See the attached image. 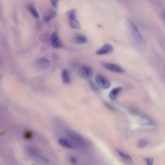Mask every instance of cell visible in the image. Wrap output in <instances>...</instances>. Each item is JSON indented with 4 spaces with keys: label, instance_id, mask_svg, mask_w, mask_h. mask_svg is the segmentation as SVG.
Segmentation results:
<instances>
[{
    "label": "cell",
    "instance_id": "1",
    "mask_svg": "<svg viewBox=\"0 0 165 165\" xmlns=\"http://www.w3.org/2000/svg\"><path fill=\"white\" fill-rule=\"evenodd\" d=\"M127 24L129 38L131 42L138 51H144L146 48V44L141 33L132 22L128 20Z\"/></svg>",
    "mask_w": 165,
    "mask_h": 165
},
{
    "label": "cell",
    "instance_id": "2",
    "mask_svg": "<svg viewBox=\"0 0 165 165\" xmlns=\"http://www.w3.org/2000/svg\"><path fill=\"white\" fill-rule=\"evenodd\" d=\"M26 150L30 157L37 162L42 163L47 162V160L41 156L36 148L32 147H28L27 148Z\"/></svg>",
    "mask_w": 165,
    "mask_h": 165
},
{
    "label": "cell",
    "instance_id": "3",
    "mask_svg": "<svg viewBox=\"0 0 165 165\" xmlns=\"http://www.w3.org/2000/svg\"><path fill=\"white\" fill-rule=\"evenodd\" d=\"M68 19L70 27L74 29L81 28L80 24L77 17V12L75 9L70 11L68 13Z\"/></svg>",
    "mask_w": 165,
    "mask_h": 165
},
{
    "label": "cell",
    "instance_id": "4",
    "mask_svg": "<svg viewBox=\"0 0 165 165\" xmlns=\"http://www.w3.org/2000/svg\"><path fill=\"white\" fill-rule=\"evenodd\" d=\"M67 134L72 141L79 146L82 147L86 145L85 140L78 134L74 131H69Z\"/></svg>",
    "mask_w": 165,
    "mask_h": 165
},
{
    "label": "cell",
    "instance_id": "5",
    "mask_svg": "<svg viewBox=\"0 0 165 165\" xmlns=\"http://www.w3.org/2000/svg\"><path fill=\"white\" fill-rule=\"evenodd\" d=\"M78 73L81 78L88 80L91 79L93 75V72L92 69L85 65L79 68Z\"/></svg>",
    "mask_w": 165,
    "mask_h": 165
},
{
    "label": "cell",
    "instance_id": "6",
    "mask_svg": "<svg viewBox=\"0 0 165 165\" xmlns=\"http://www.w3.org/2000/svg\"><path fill=\"white\" fill-rule=\"evenodd\" d=\"M101 64L105 69L113 72L123 73L125 71L123 68L116 64L104 62H101Z\"/></svg>",
    "mask_w": 165,
    "mask_h": 165
},
{
    "label": "cell",
    "instance_id": "7",
    "mask_svg": "<svg viewBox=\"0 0 165 165\" xmlns=\"http://www.w3.org/2000/svg\"><path fill=\"white\" fill-rule=\"evenodd\" d=\"M96 81L98 86L102 89H107L110 86L109 81L103 76L98 75L96 77Z\"/></svg>",
    "mask_w": 165,
    "mask_h": 165
},
{
    "label": "cell",
    "instance_id": "8",
    "mask_svg": "<svg viewBox=\"0 0 165 165\" xmlns=\"http://www.w3.org/2000/svg\"><path fill=\"white\" fill-rule=\"evenodd\" d=\"M138 122L140 124L143 126H155L156 125L155 121L147 115H143L139 118Z\"/></svg>",
    "mask_w": 165,
    "mask_h": 165
},
{
    "label": "cell",
    "instance_id": "9",
    "mask_svg": "<svg viewBox=\"0 0 165 165\" xmlns=\"http://www.w3.org/2000/svg\"><path fill=\"white\" fill-rule=\"evenodd\" d=\"M36 65L40 69L46 70L50 67L51 63L45 58L40 57L37 61Z\"/></svg>",
    "mask_w": 165,
    "mask_h": 165
},
{
    "label": "cell",
    "instance_id": "10",
    "mask_svg": "<svg viewBox=\"0 0 165 165\" xmlns=\"http://www.w3.org/2000/svg\"><path fill=\"white\" fill-rule=\"evenodd\" d=\"M115 151L124 162L128 164H133V160L129 155L118 149H117Z\"/></svg>",
    "mask_w": 165,
    "mask_h": 165
},
{
    "label": "cell",
    "instance_id": "11",
    "mask_svg": "<svg viewBox=\"0 0 165 165\" xmlns=\"http://www.w3.org/2000/svg\"><path fill=\"white\" fill-rule=\"evenodd\" d=\"M113 51V48L112 46L110 44H107L97 51L96 54L98 55L107 54L111 53Z\"/></svg>",
    "mask_w": 165,
    "mask_h": 165
},
{
    "label": "cell",
    "instance_id": "12",
    "mask_svg": "<svg viewBox=\"0 0 165 165\" xmlns=\"http://www.w3.org/2000/svg\"><path fill=\"white\" fill-rule=\"evenodd\" d=\"M50 41L51 45L54 48L57 49L62 47L61 41L55 33L52 34L50 38Z\"/></svg>",
    "mask_w": 165,
    "mask_h": 165
},
{
    "label": "cell",
    "instance_id": "13",
    "mask_svg": "<svg viewBox=\"0 0 165 165\" xmlns=\"http://www.w3.org/2000/svg\"><path fill=\"white\" fill-rule=\"evenodd\" d=\"M58 142L61 146L65 149H71L74 148L73 144L65 138H60L58 140Z\"/></svg>",
    "mask_w": 165,
    "mask_h": 165
},
{
    "label": "cell",
    "instance_id": "14",
    "mask_svg": "<svg viewBox=\"0 0 165 165\" xmlns=\"http://www.w3.org/2000/svg\"><path fill=\"white\" fill-rule=\"evenodd\" d=\"M56 15L55 11L52 10H49L44 15L43 20L45 22H48L55 18Z\"/></svg>",
    "mask_w": 165,
    "mask_h": 165
},
{
    "label": "cell",
    "instance_id": "15",
    "mask_svg": "<svg viewBox=\"0 0 165 165\" xmlns=\"http://www.w3.org/2000/svg\"><path fill=\"white\" fill-rule=\"evenodd\" d=\"M62 82L65 84L70 83L71 79L69 71L67 69H64L62 72Z\"/></svg>",
    "mask_w": 165,
    "mask_h": 165
},
{
    "label": "cell",
    "instance_id": "16",
    "mask_svg": "<svg viewBox=\"0 0 165 165\" xmlns=\"http://www.w3.org/2000/svg\"><path fill=\"white\" fill-rule=\"evenodd\" d=\"M122 87H118L113 89L110 93L109 96L111 100L114 101L122 90Z\"/></svg>",
    "mask_w": 165,
    "mask_h": 165
},
{
    "label": "cell",
    "instance_id": "17",
    "mask_svg": "<svg viewBox=\"0 0 165 165\" xmlns=\"http://www.w3.org/2000/svg\"><path fill=\"white\" fill-rule=\"evenodd\" d=\"M28 8L29 11L33 16L36 19H39V15L35 7L33 5L30 4L28 6Z\"/></svg>",
    "mask_w": 165,
    "mask_h": 165
},
{
    "label": "cell",
    "instance_id": "18",
    "mask_svg": "<svg viewBox=\"0 0 165 165\" xmlns=\"http://www.w3.org/2000/svg\"><path fill=\"white\" fill-rule=\"evenodd\" d=\"M149 144V142L145 139H141L139 140L137 144V147L140 149H143Z\"/></svg>",
    "mask_w": 165,
    "mask_h": 165
},
{
    "label": "cell",
    "instance_id": "19",
    "mask_svg": "<svg viewBox=\"0 0 165 165\" xmlns=\"http://www.w3.org/2000/svg\"><path fill=\"white\" fill-rule=\"evenodd\" d=\"M88 83L91 89L93 91L97 93L100 92V89L91 79L88 80Z\"/></svg>",
    "mask_w": 165,
    "mask_h": 165
},
{
    "label": "cell",
    "instance_id": "20",
    "mask_svg": "<svg viewBox=\"0 0 165 165\" xmlns=\"http://www.w3.org/2000/svg\"><path fill=\"white\" fill-rule=\"evenodd\" d=\"M75 42L77 44H83L87 42V39L84 36H80L76 37Z\"/></svg>",
    "mask_w": 165,
    "mask_h": 165
},
{
    "label": "cell",
    "instance_id": "21",
    "mask_svg": "<svg viewBox=\"0 0 165 165\" xmlns=\"http://www.w3.org/2000/svg\"><path fill=\"white\" fill-rule=\"evenodd\" d=\"M145 160L148 165H152L153 164L154 159L153 158H147Z\"/></svg>",
    "mask_w": 165,
    "mask_h": 165
},
{
    "label": "cell",
    "instance_id": "22",
    "mask_svg": "<svg viewBox=\"0 0 165 165\" xmlns=\"http://www.w3.org/2000/svg\"><path fill=\"white\" fill-rule=\"evenodd\" d=\"M32 136L33 134L30 131H28L25 134V137L26 139H30L32 137Z\"/></svg>",
    "mask_w": 165,
    "mask_h": 165
},
{
    "label": "cell",
    "instance_id": "23",
    "mask_svg": "<svg viewBox=\"0 0 165 165\" xmlns=\"http://www.w3.org/2000/svg\"><path fill=\"white\" fill-rule=\"evenodd\" d=\"M59 0H51L52 5L54 8H56L57 7L58 3Z\"/></svg>",
    "mask_w": 165,
    "mask_h": 165
},
{
    "label": "cell",
    "instance_id": "24",
    "mask_svg": "<svg viewBox=\"0 0 165 165\" xmlns=\"http://www.w3.org/2000/svg\"><path fill=\"white\" fill-rule=\"evenodd\" d=\"M105 106L107 107V108H108L109 109H110L111 110H112V111L115 110L113 108V107H112L111 105H110L108 103H107L106 102H105Z\"/></svg>",
    "mask_w": 165,
    "mask_h": 165
},
{
    "label": "cell",
    "instance_id": "25",
    "mask_svg": "<svg viewBox=\"0 0 165 165\" xmlns=\"http://www.w3.org/2000/svg\"><path fill=\"white\" fill-rule=\"evenodd\" d=\"M70 161L71 163L73 164H76L78 162V160L77 159L73 157L70 158Z\"/></svg>",
    "mask_w": 165,
    "mask_h": 165
}]
</instances>
